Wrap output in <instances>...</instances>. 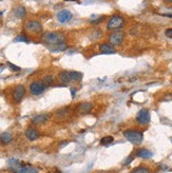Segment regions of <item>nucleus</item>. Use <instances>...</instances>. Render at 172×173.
<instances>
[{
	"instance_id": "f257e3e1",
	"label": "nucleus",
	"mask_w": 172,
	"mask_h": 173,
	"mask_svg": "<svg viewBox=\"0 0 172 173\" xmlns=\"http://www.w3.org/2000/svg\"><path fill=\"white\" fill-rule=\"evenodd\" d=\"M42 41L44 43L49 44V46H57V44L61 43L63 40V36L59 33H54V32H46L41 37Z\"/></svg>"
},
{
	"instance_id": "f03ea898",
	"label": "nucleus",
	"mask_w": 172,
	"mask_h": 173,
	"mask_svg": "<svg viewBox=\"0 0 172 173\" xmlns=\"http://www.w3.org/2000/svg\"><path fill=\"white\" fill-rule=\"evenodd\" d=\"M123 135L131 144L133 145H140L143 141V133L137 130H126L123 132Z\"/></svg>"
},
{
	"instance_id": "7ed1b4c3",
	"label": "nucleus",
	"mask_w": 172,
	"mask_h": 173,
	"mask_svg": "<svg viewBox=\"0 0 172 173\" xmlns=\"http://www.w3.org/2000/svg\"><path fill=\"white\" fill-rule=\"evenodd\" d=\"M24 29L28 32L34 33V34H38L42 31V26L41 23L37 20H29L24 23Z\"/></svg>"
},
{
	"instance_id": "20e7f679",
	"label": "nucleus",
	"mask_w": 172,
	"mask_h": 173,
	"mask_svg": "<svg viewBox=\"0 0 172 173\" xmlns=\"http://www.w3.org/2000/svg\"><path fill=\"white\" fill-rule=\"evenodd\" d=\"M123 23H125V20H123V17L121 16H113L111 19L109 20L108 22V26L107 28L109 30H115V29H119L123 26Z\"/></svg>"
},
{
	"instance_id": "39448f33",
	"label": "nucleus",
	"mask_w": 172,
	"mask_h": 173,
	"mask_svg": "<svg viewBox=\"0 0 172 173\" xmlns=\"http://www.w3.org/2000/svg\"><path fill=\"white\" fill-rule=\"evenodd\" d=\"M46 90V85L42 83V81H34L30 85V92L33 95H40Z\"/></svg>"
},
{
	"instance_id": "423d86ee",
	"label": "nucleus",
	"mask_w": 172,
	"mask_h": 173,
	"mask_svg": "<svg viewBox=\"0 0 172 173\" xmlns=\"http://www.w3.org/2000/svg\"><path fill=\"white\" fill-rule=\"evenodd\" d=\"M136 120L140 122V125H147L150 121V113L147 109H142V110L137 113Z\"/></svg>"
},
{
	"instance_id": "0eeeda50",
	"label": "nucleus",
	"mask_w": 172,
	"mask_h": 173,
	"mask_svg": "<svg viewBox=\"0 0 172 173\" xmlns=\"http://www.w3.org/2000/svg\"><path fill=\"white\" fill-rule=\"evenodd\" d=\"M92 109H93V106H92V104H90V102H80V104H78L76 106V111L78 112L79 114H82V115H86V114H89L92 111Z\"/></svg>"
},
{
	"instance_id": "6e6552de",
	"label": "nucleus",
	"mask_w": 172,
	"mask_h": 173,
	"mask_svg": "<svg viewBox=\"0 0 172 173\" xmlns=\"http://www.w3.org/2000/svg\"><path fill=\"white\" fill-rule=\"evenodd\" d=\"M109 40H110L111 46L112 44H113V46H118V44H121L123 40V33L121 32V31L112 33L109 37Z\"/></svg>"
},
{
	"instance_id": "1a4fd4ad",
	"label": "nucleus",
	"mask_w": 172,
	"mask_h": 173,
	"mask_svg": "<svg viewBox=\"0 0 172 173\" xmlns=\"http://www.w3.org/2000/svg\"><path fill=\"white\" fill-rule=\"evenodd\" d=\"M24 94H26V88L22 85H18L15 87L14 91H13V98L15 102H20Z\"/></svg>"
},
{
	"instance_id": "9d476101",
	"label": "nucleus",
	"mask_w": 172,
	"mask_h": 173,
	"mask_svg": "<svg viewBox=\"0 0 172 173\" xmlns=\"http://www.w3.org/2000/svg\"><path fill=\"white\" fill-rule=\"evenodd\" d=\"M71 18H72V13L70 11H68V10H61L57 14V19L61 23L68 22L69 20H71Z\"/></svg>"
},
{
	"instance_id": "9b49d317",
	"label": "nucleus",
	"mask_w": 172,
	"mask_h": 173,
	"mask_svg": "<svg viewBox=\"0 0 172 173\" xmlns=\"http://www.w3.org/2000/svg\"><path fill=\"white\" fill-rule=\"evenodd\" d=\"M99 51L104 54H113L115 53V49L109 43H101L99 46Z\"/></svg>"
},
{
	"instance_id": "f8f14e48",
	"label": "nucleus",
	"mask_w": 172,
	"mask_h": 173,
	"mask_svg": "<svg viewBox=\"0 0 172 173\" xmlns=\"http://www.w3.org/2000/svg\"><path fill=\"white\" fill-rule=\"evenodd\" d=\"M26 136L28 137L30 141H35L39 136V133H38L37 130L33 129V128H29L26 130Z\"/></svg>"
},
{
	"instance_id": "ddd939ff",
	"label": "nucleus",
	"mask_w": 172,
	"mask_h": 173,
	"mask_svg": "<svg viewBox=\"0 0 172 173\" xmlns=\"http://www.w3.org/2000/svg\"><path fill=\"white\" fill-rule=\"evenodd\" d=\"M14 15L17 17V18L21 19V18H24L26 15V10L24 7H22V5H18V7H15L14 10Z\"/></svg>"
},
{
	"instance_id": "4468645a",
	"label": "nucleus",
	"mask_w": 172,
	"mask_h": 173,
	"mask_svg": "<svg viewBox=\"0 0 172 173\" xmlns=\"http://www.w3.org/2000/svg\"><path fill=\"white\" fill-rule=\"evenodd\" d=\"M48 118H49V115H47V114H40V115H36L35 117L33 118L32 122L35 124V125H42V124L47 121Z\"/></svg>"
},
{
	"instance_id": "2eb2a0df",
	"label": "nucleus",
	"mask_w": 172,
	"mask_h": 173,
	"mask_svg": "<svg viewBox=\"0 0 172 173\" xmlns=\"http://www.w3.org/2000/svg\"><path fill=\"white\" fill-rule=\"evenodd\" d=\"M15 173H37V170L33 167H19L15 170Z\"/></svg>"
},
{
	"instance_id": "dca6fc26",
	"label": "nucleus",
	"mask_w": 172,
	"mask_h": 173,
	"mask_svg": "<svg viewBox=\"0 0 172 173\" xmlns=\"http://www.w3.org/2000/svg\"><path fill=\"white\" fill-rule=\"evenodd\" d=\"M59 80L63 83H69L71 80V76H70V72H67V71H63L59 74Z\"/></svg>"
},
{
	"instance_id": "f3484780",
	"label": "nucleus",
	"mask_w": 172,
	"mask_h": 173,
	"mask_svg": "<svg viewBox=\"0 0 172 173\" xmlns=\"http://www.w3.org/2000/svg\"><path fill=\"white\" fill-rule=\"evenodd\" d=\"M136 155L138 157H142V158H149L152 156V153L147 149H140L136 152Z\"/></svg>"
},
{
	"instance_id": "a211bd4d",
	"label": "nucleus",
	"mask_w": 172,
	"mask_h": 173,
	"mask_svg": "<svg viewBox=\"0 0 172 173\" xmlns=\"http://www.w3.org/2000/svg\"><path fill=\"white\" fill-rule=\"evenodd\" d=\"M0 141L2 144H10L12 141V135L9 133V132H4V133L1 134V136H0Z\"/></svg>"
},
{
	"instance_id": "6ab92c4d",
	"label": "nucleus",
	"mask_w": 172,
	"mask_h": 173,
	"mask_svg": "<svg viewBox=\"0 0 172 173\" xmlns=\"http://www.w3.org/2000/svg\"><path fill=\"white\" fill-rule=\"evenodd\" d=\"M70 76H71V80L72 81H79L82 80L84 75L82 73H79V72H75V71H71L70 72Z\"/></svg>"
},
{
	"instance_id": "aec40b11",
	"label": "nucleus",
	"mask_w": 172,
	"mask_h": 173,
	"mask_svg": "<svg viewBox=\"0 0 172 173\" xmlns=\"http://www.w3.org/2000/svg\"><path fill=\"white\" fill-rule=\"evenodd\" d=\"M113 137L112 136H105V137H102L101 141H100V144H101L102 146H108L110 145V144L113 143Z\"/></svg>"
},
{
	"instance_id": "412c9836",
	"label": "nucleus",
	"mask_w": 172,
	"mask_h": 173,
	"mask_svg": "<svg viewBox=\"0 0 172 173\" xmlns=\"http://www.w3.org/2000/svg\"><path fill=\"white\" fill-rule=\"evenodd\" d=\"M131 173H150V170L146 167H137V168L133 169Z\"/></svg>"
},
{
	"instance_id": "4be33fe9",
	"label": "nucleus",
	"mask_w": 172,
	"mask_h": 173,
	"mask_svg": "<svg viewBox=\"0 0 172 173\" xmlns=\"http://www.w3.org/2000/svg\"><path fill=\"white\" fill-rule=\"evenodd\" d=\"M53 82H54V78L51 75H48V76H46L42 79V83H43L44 85H51Z\"/></svg>"
},
{
	"instance_id": "5701e85b",
	"label": "nucleus",
	"mask_w": 172,
	"mask_h": 173,
	"mask_svg": "<svg viewBox=\"0 0 172 173\" xmlns=\"http://www.w3.org/2000/svg\"><path fill=\"white\" fill-rule=\"evenodd\" d=\"M14 41H16V42H18V41L29 42V39H28V38H26V36H18V37H16V38H15Z\"/></svg>"
},
{
	"instance_id": "b1692460",
	"label": "nucleus",
	"mask_w": 172,
	"mask_h": 173,
	"mask_svg": "<svg viewBox=\"0 0 172 173\" xmlns=\"http://www.w3.org/2000/svg\"><path fill=\"white\" fill-rule=\"evenodd\" d=\"M7 66H9L10 69L13 70V71H20V68L17 67V66H15V65H13V63H7Z\"/></svg>"
},
{
	"instance_id": "393cba45",
	"label": "nucleus",
	"mask_w": 172,
	"mask_h": 173,
	"mask_svg": "<svg viewBox=\"0 0 172 173\" xmlns=\"http://www.w3.org/2000/svg\"><path fill=\"white\" fill-rule=\"evenodd\" d=\"M165 34L167 37H169V38H172V29H167V30L165 31Z\"/></svg>"
},
{
	"instance_id": "a878e982",
	"label": "nucleus",
	"mask_w": 172,
	"mask_h": 173,
	"mask_svg": "<svg viewBox=\"0 0 172 173\" xmlns=\"http://www.w3.org/2000/svg\"><path fill=\"white\" fill-rule=\"evenodd\" d=\"M132 159H133V157H128V159H127V160H126V162H123V164H125V165H127V164H129V163H130L131 162V160H132Z\"/></svg>"
},
{
	"instance_id": "bb28decb",
	"label": "nucleus",
	"mask_w": 172,
	"mask_h": 173,
	"mask_svg": "<svg viewBox=\"0 0 172 173\" xmlns=\"http://www.w3.org/2000/svg\"><path fill=\"white\" fill-rule=\"evenodd\" d=\"M71 94H72V96H74V95H75V90H74V89H72V90H71Z\"/></svg>"
},
{
	"instance_id": "cd10ccee",
	"label": "nucleus",
	"mask_w": 172,
	"mask_h": 173,
	"mask_svg": "<svg viewBox=\"0 0 172 173\" xmlns=\"http://www.w3.org/2000/svg\"><path fill=\"white\" fill-rule=\"evenodd\" d=\"M1 16H2V12H0V18H1Z\"/></svg>"
}]
</instances>
